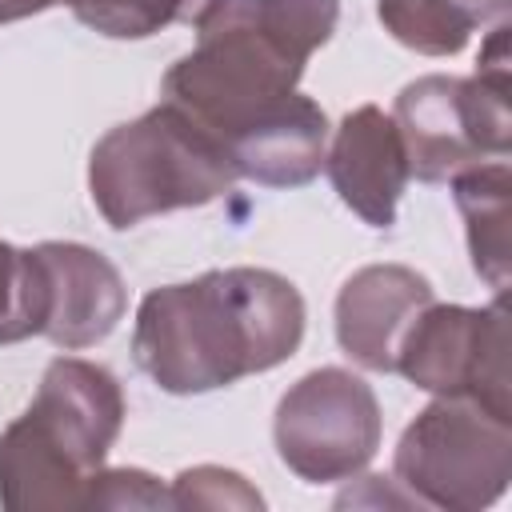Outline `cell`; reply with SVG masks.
I'll list each match as a JSON object with an SVG mask.
<instances>
[{
	"label": "cell",
	"instance_id": "16",
	"mask_svg": "<svg viewBox=\"0 0 512 512\" xmlns=\"http://www.w3.org/2000/svg\"><path fill=\"white\" fill-rule=\"evenodd\" d=\"M172 508H260L264 496L232 468L220 464H196L184 468L168 488Z\"/></svg>",
	"mask_w": 512,
	"mask_h": 512
},
{
	"label": "cell",
	"instance_id": "17",
	"mask_svg": "<svg viewBox=\"0 0 512 512\" xmlns=\"http://www.w3.org/2000/svg\"><path fill=\"white\" fill-rule=\"evenodd\" d=\"M88 508H172L168 488L140 468H100L88 488Z\"/></svg>",
	"mask_w": 512,
	"mask_h": 512
},
{
	"label": "cell",
	"instance_id": "18",
	"mask_svg": "<svg viewBox=\"0 0 512 512\" xmlns=\"http://www.w3.org/2000/svg\"><path fill=\"white\" fill-rule=\"evenodd\" d=\"M452 4L472 20V28L504 24L508 20V0H452Z\"/></svg>",
	"mask_w": 512,
	"mask_h": 512
},
{
	"label": "cell",
	"instance_id": "10",
	"mask_svg": "<svg viewBox=\"0 0 512 512\" xmlns=\"http://www.w3.org/2000/svg\"><path fill=\"white\" fill-rule=\"evenodd\" d=\"M324 168L336 188V196L372 228L396 224V204L408 184V156L396 120L376 108L360 104L352 108L332 144L324 148Z\"/></svg>",
	"mask_w": 512,
	"mask_h": 512
},
{
	"label": "cell",
	"instance_id": "5",
	"mask_svg": "<svg viewBox=\"0 0 512 512\" xmlns=\"http://www.w3.org/2000/svg\"><path fill=\"white\" fill-rule=\"evenodd\" d=\"M392 120L404 140L408 176L424 184H444L472 164L508 156V20L492 24L468 80L436 72L404 84Z\"/></svg>",
	"mask_w": 512,
	"mask_h": 512
},
{
	"label": "cell",
	"instance_id": "2",
	"mask_svg": "<svg viewBox=\"0 0 512 512\" xmlns=\"http://www.w3.org/2000/svg\"><path fill=\"white\" fill-rule=\"evenodd\" d=\"M336 20L340 0H220L196 24V48L164 72V100L228 152L300 96L304 64Z\"/></svg>",
	"mask_w": 512,
	"mask_h": 512
},
{
	"label": "cell",
	"instance_id": "19",
	"mask_svg": "<svg viewBox=\"0 0 512 512\" xmlns=\"http://www.w3.org/2000/svg\"><path fill=\"white\" fill-rule=\"evenodd\" d=\"M56 4L68 8V0H0V24H12V20H24V16H36V12H48Z\"/></svg>",
	"mask_w": 512,
	"mask_h": 512
},
{
	"label": "cell",
	"instance_id": "6",
	"mask_svg": "<svg viewBox=\"0 0 512 512\" xmlns=\"http://www.w3.org/2000/svg\"><path fill=\"white\" fill-rule=\"evenodd\" d=\"M392 472L416 504L480 512L512 480V420L460 396H436L400 432Z\"/></svg>",
	"mask_w": 512,
	"mask_h": 512
},
{
	"label": "cell",
	"instance_id": "11",
	"mask_svg": "<svg viewBox=\"0 0 512 512\" xmlns=\"http://www.w3.org/2000/svg\"><path fill=\"white\" fill-rule=\"evenodd\" d=\"M36 256L48 284V316L40 336L64 352H80L112 336L128 304L116 264L72 240H44L36 244Z\"/></svg>",
	"mask_w": 512,
	"mask_h": 512
},
{
	"label": "cell",
	"instance_id": "15",
	"mask_svg": "<svg viewBox=\"0 0 512 512\" xmlns=\"http://www.w3.org/2000/svg\"><path fill=\"white\" fill-rule=\"evenodd\" d=\"M48 284L36 248L0 240V344H20L44 332Z\"/></svg>",
	"mask_w": 512,
	"mask_h": 512
},
{
	"label": "cell",
	"instance_id": "8",
	"mask_svg": "<svg viewBox=\"0 0 512 512\" xmlns=\"http://www.w3.org/2000/svg\"><path fill=\"white\" fill-rule=\"evenodd\" d=\"M272 440L304 484L352 480L380 448V404L372 384L348 368L300 376L276 404Z\"/></svg>",
	"mask_w": 512,
	"mask_h": 512
},
{
	"label": "cell",
	"instance_id": "12",
	"mask_svg": "<svg viewBox=\"0 0 512 512\" xmlns=\"http://www.w3.org/2000/svg\"><path fill=\"white\" fill-rule=\"evenodd\" d=\"M452 200L464 216V236H468V256L476 276L504 296L508 288V224H512V168L508 160H484L452 180Z\"/></svg>",
	"mask_w": 512,
	"mask_h": 512
},
{
	"label": "cell",
	"instance_id": "4",
	"mask_svg": "<svg viewBox=\"0 0 512 512\" xmlns=\"http://www.w3.org/2000/svg\"><path fill=\"white\" fill-rule=\"evenodd\" d=\"M236 180L216 136L168 100L104 132L88 156L92 204L116 232L160 212L212 204Z\"/></svg>",
	"mask_w": 512,
	"mask_h": 512
},
{
	"label": "cell",
	"instance_id": "13",
	"mask_svg": "<svg viewBox=\"0 0 512 512\" xmlns=\"http://www.w3.org/2000/svg\"><path fill=\"white\" fill-rule=\"evenodd\" d=\"M220 0H68L72 16L112 40H144L172 24H200Z\"/></svg>",
	"mask_w": 512,
	"mask_h": 512
},
{
	"label": "cell",
	"instance_id": "14",
	"mask_svg": "<svg viewBox=\"0 0 512 512\" xmlns=\"http://www.w3.org/2000/svg\"><path fill=\"white\" fill-rule=\"evenodd\" d=\"M376 16L396 44L420 56H456L472 36V20L452 0H380Z\"/></svg>",
	"mask_w": 512,
	"mask_h": 512
},
{
	"label": "cell",
	"instance_id": "3",
	"mask_svg": "<svg viewBox=\"0 0 512 512\" xmlns=\"http://www.w3.org/2000/svg\"><path fill=\"white\" fill-rule=\"evenodd\" d=\"M120 428V380L92 360L56 356L32 404L0 432V504L8 512L88 508L92 476Z\"/></svg>",
	"mask_w": 512,
	"mask_h": 512
},
{
	"label": "cell",
	"instance_id": "7",
	"mask_svg": "<svg viewBox=\"0 0 512 512\" xmlns=\"http://www.w3.org/2000/svg\"><path fill=\"white\" fill-rule=\"evenodd\" d=\"M392 372H400L432 396H460L512 420L504 296H496L488 308L436 300L420 308V316L400 336Z\"/></svg>",
	"mask_w": 512,
	"mask_h": 512
},
{
	"label": "cell",
	"instance_id": "1",
	"mask_svg": "<svg viewBox=\"0 0 512 512\" xmlns=\"http://www.w3.org/2000/svg\"><path fill=\"white\" fill-rule=\"evenodd\" d=\"M304 340V296L272 268H216L188 284L152 288L136 308L132 352L140 372L196 396L268 372Z\"/></svg>",
	"mask_w": 512,
	"mask_h": 512
},
{
	"label": "cell",
	"instance_id": "9",
	"mask_svg": "<svg viewBox=\"0 0 512 512\" xmlns=\"http://www.w3.org/2000/svg\"><path fill=\"white\" fill-rule=\"evenodd\" d=\"M432 300V284L408 264H368L352 272L336 296L340 352L368 372H392L400 336Z\"/></svg>",
	"mask_w": 512,
	"mask_h": 512
}]
</instances>
